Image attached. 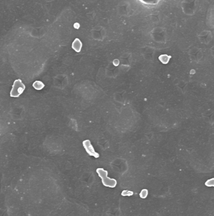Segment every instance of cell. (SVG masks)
<instances>
[{"label": "cell", "mask_w": 214, "mask_h": 216, "mask_svg": "<svg viewBox=\"0 0 214 216\" xmlns=\"http://www.w3.org/2000/svg\"><path fill=\"white\" fill-rule=\"evenodd\" d=\"M205 184L207 187H214V178L208 180Z\"/></svg>", "instance_id": "9"}, {"label": "cell", "mask_w": 214, "mask_h": 216, "mask_svg": "<svg viewBox=\"0 0 214 216\" xmlns=\"http://www.w3.org/2000/svg\"><path fill=\"white\" fill-rule=\"evenodd\" d=\"M171 58V56L168 55H161L159 56L158 59L164 64H166L170 61V59Z\"/></svg>", "instance_id": "5"}, {"label": "cell", "mask_w": 214, "mask_h": 216, "mask_svg": "<svg viewBox=\"0 0 214 216\" xmlns=\"http://www.w3.org/2000/svg\"><path fill=\"white\" fill-rule=\"evenodd\" d=\"M33 86L35 89H37V90H41L44 87L45 85L43 82H41V81L37 80V81H35V82L33 83Z\"/></svg>", "instance_id": "6"}, {"label": "cell", "mask_w": 214, "mask_h": 216, "mask_svg": "<svg viewBox=\"0 0 214 216\" xmlns=\"http://www.w3.org/2000/svg\"><path fill=\"white\" fill-rule=\"evenodd\" d=\"M96 173L101 179L102 183L103 185L109 188H114L117 185V180L114 179L109 178L107 176L108 172L103 168H97Z\"/></svg>", "instance_id": "1"}, {"label": "cell", "mask_w": 214, "mask_h": 216, "mask_svg": "<svg viewBox=\"0 0 214 216\" xmlns=\"http://www.w3.org/2000/svg\"><path fill=\"white\" fill-rule=\"evenodd\" d=\"M82 144H83L84 149L86 150V151L89 155L96 158H99L100 155L97 152H96L95 150H94V148L93 147L92 144H91L90 140H84L82 142Z\"/></svg>", "instance_id": "3"}, {"label": "cell", "mask_w": 214, "mask_h": 216, "mask_svg": "<svg viewBox=\"0 0 214 216\" xmlns=\"http://www.w3.org/2000/svg\"><path fill=\"white\" fill-rule=\"evenodd\" d=\"M148 195V190L147 189H143L139 194V196L142 199H146Z\"/></svg>", "instance_id": "7"}, {"label": "cell", "mask_w": 214, "mask_h": 216, "mask_svg": "<svg viewBox=\"0 0 214 216\" xmlns=\"http://www.w3.org/2000/svg\"><path fill=\"white\" fill-rule=\"evenodd\" d=\"M134 194V192L132 191H130L128 190H124L121 192V196H131Z\"/></svg>", "instance_id": "8"}, {"label": "cell", "mask_w": 214, "mask_h": 216, "mask_svg": "<svg viewBox=\"0 0 214 216\" xmlns=\"http://www.w3.org/2000/svg\"><path fill=\"white\" fill-rule=\"evenodd\" d=\"M82 42L79 38H75L72 43V48L77 52H79L82 48Z\"/></svg>", "instance_id": "4"}, {"label": "cell", "mask_w": 214, "mask_h": 216, "mask_svg": "<svg viewBox=\"0 0 214 216\" xmlns=\"http://www.w3.org/2000/svg\"><path fill=\"white\" fill-rule=\"evenodd\" d=\"M24 89H25V86L23 84L22 80L17 79L14 82L12 89L10 92V96L18 97L23 93Z\"/></svg>", "instance_id": "2"}]
</instances>
